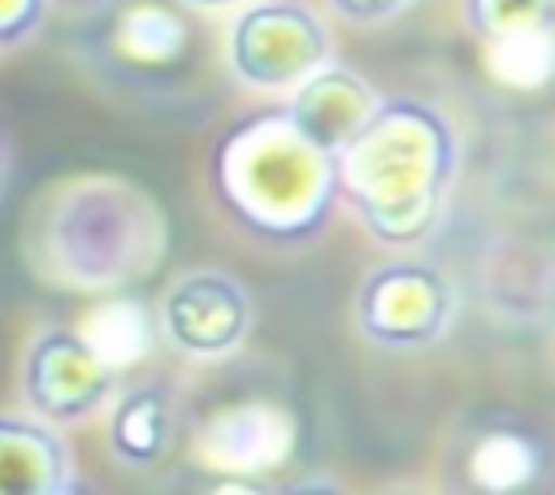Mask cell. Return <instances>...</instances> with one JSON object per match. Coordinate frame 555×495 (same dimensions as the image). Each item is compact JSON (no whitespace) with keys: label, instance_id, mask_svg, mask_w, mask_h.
Segmentation results:
<instances>
[{"label":"cell","instance_id":"6da1fadb","mask_svg":"<svg viewBox=\"0 0 555 495\" xmlns=\"http://www.w3.org/2000/svg\"><path fill=\"white\" fill-rule=\"evenodd\" d=\"M460 174V130L416 96H390L338 152V195L386 248L425 243Z\"/></svg>","mask_w":555,"mask_h":495},{"label":"cell","instance_id":"7a4b0ae2","mask_svg":"<svg viewBox=\"0 0 555 495\" xmlns=\"http://www.w3.org/2000/svg\"><path fill=\"white\" fill-rule=\"evenodd\" d=\"M217 204L269 243L321 234L338 195V156L321 148L286 104L238 117L208 156Z\"/></svg>","mask_w":555,"mask_h":495},{"label":"cell","instance_id":"3957f363","mask_svg":"<svg viewBox=\"0 0 555 495\" xmlns=\"http://www.w3.org/2000/svg\"><path fill=\"white\" fill-rule=\"evenodd\" d=\"M160 256V217L134 187L95 182L78 191L52 217V265L82 287L121 282L152 269Z\"/></svg>","mask_w":555,"mask_h":495},{"label":"cell","instance_id":"277c9868","mask_svg":"<svg viewBox=\"0 0 555 495\" xmlns=\"http://www.w3.org/2000/svg\"><path fill=\"white\" fill-rule=\"evenodd\" d=\"M299 426L273 399H234L212 408L191 434V460L208 473V491H260V478L291 465Z\"/></svg>","mask_w":555,"mask_h":495},{"label":"cell","instance_id":"5b68a950","mask_svg":"<svg viewBox=\"0 0 555 495\" xmlns=\"http://www.w3.org/2000/svg\"><path fill=\"white\" fill-rule=\"evenodd\" d=\"M455 287L429 261H386L356 291V326L382 347H434L455 326Z\"/></svg>","mask_w":555,"mask_h":495},{"label":"cell","instance_id":"8992f818","mask_svg":"<svg viewBox=\"0 0 555 495\" xmlns=\"http://www.w3.org/2000/svg\"><path fill=\"white\" fill-rule=\"evenodd\" d=\"M330 30L299 0L247 4L230 26V69L260 91L299 87L308 74L330 65Z\"/></svg>","mask_w":555,"mask_h":495},{"label":"cell","instance_id":"52a82bcc","mask_svg":"<svg viewBox=\"0 0 555 495\" xmlns=\"http://www.w3.org/2000/svg\"><path fill=\"white\" fill-rule=\"evenodd\" d=\"M117 369H108L74 326H48L30 339L22 365V395L35 417L52 426H78L113 404Z\"/></svg>","mask_w":555,"mask_h":495},{"label":"cell","instance_id":"ba28073f","mask_svg":"<svg viewBox=\"0 0 555 495\" xmlns=\"http://www.w3.org/2000/svg\"><path fill=\"white\" fill-rule=\"evenodd\" d=\"M95 52L126 82H165L195 56V26L173 0H117L100 22Z\"/></svg>","mask_w":555,"mask_h":495},{"label":"cell","instance_id":"9c48e42d","mask_svg":"<svg viewBox=\"0 0 555 495\" xmlns=\"http://www.w3.org/2000/svg\"><path fill=\"white\" fill-rule=\"evenodd\" d=\"M160 330L182 356L221 360L251 330V295L225 269L182 274L160 300Z\"/></svg>","mask_w":555,"mask_h":495},{"label":"cell","instance_id":"30bf717a","mask_svg":"<svg viewBox=\"0 0 555 495\" xmlns=\"http://www.w3.org/2000/svg\"><path fill=\"white\" fill-rule=\"evenodd\" d=\"M382 96L369 78H360L347 65H321L317 74H308L299 87H291V117L334 156L364 130V122L377 113Z\"/></svg>","mask_w":555,"mask_h":495},{"label":"cell","instance_id":"8fae6325","mask_svg":"<svg viewBox=\"0 0 555 495\" xmlns=\"http://www.w3.org/2000/svg\"><path fill=\"white\" fill-rule=\"evenodd\" d=\"M551 469V447L538 430L516 421H490L468 434L460 473L481 495H516L533 491Z\"/></svg>","mask_w":555,"mask_h":495},{"label":"cell","instance_id":"7c38bea8","mask_svg":"<svg viewBox=\"0 0 555 495\" xmlns=\"http://www.w3.org/2000/svg\"><path fill=\"white\" fill-rule=\"evenodd\" d=\"M78 491L74 452L52 421L0 412V495H69Z\"/></svg>","mask_w":555,"mask_h":495},{"label":"cell","instance_id":"4fadbf2b","mask_svg":"<svg viewBox=\"0 0 555 495\" xmlns=\"http://www.w3.org/2000/svg\"><path fill=\"white\" fill-rule=\"evenodd\" d=\"M69 326L117 373L130 369V365H139L156 347V317L143 304V295H130V291L95 295Z\"/></svg>","mask_w":555,"mask_h":495},{"label":"cell","instance_id":"5bb4252c","mask_svg":"<svg viewBox=\"0 0 555 495\" xmlns=\"http://www.w3.org/2000/svg\"><path fill=\"white\" fill-rule=\"evenodd\" d=\"M173 447V408L160 386H130L108 408V452L130 469H152Z\"/></svg>","mask_w":555,"mask_h":495},{"label":"cell","instance_id":"9a60e30c","mask_svg":"<svg viewBox=\"0 0 555 495\" xmlns=\"http://www.w3.org/2000/svg\"><path fill=\"white\" fill-rule=\"evenodd\" d=\"M481 48H486V74L499 87L542 91L555 82V17L542 26H525L516 35L490 39Z\"/></svg>","mask_w":555,"mask_h":495},{"label":"cell","instance_id":"2e32d148","mask_svg":"<svg viewBox=\"0 0 555 495\" xmlns=\"http://www.w3.org/2000/svg\"><path fill=\"white\" fill-rule=\"evenodd\" d=\"M460 4H464V26L481 43L516 35L525 26H542L555 17V0H460Z\"/></svg>","mask_w":555,"mask_h":495},{"label":"cell","instance_id":"e0dca14e","mask_svg":"<svg viewBox=\"0 0 555 495\" xmlns=\"http://www.w3.org/2000/svg\"><path fill=\"white\" fill-rule=\"evenodd\" d=\"M48 0H0V48L22 43L26 35L39 30Z\"/></svg>","mask_w":555,"mask_h":495},{"label":"cell","instance_id":"ac0fdd59","mask_svg":"<svg viewBox=\"0 0 555 495\" xmlns=\"http://www.w3.org/2000/svg\"><path fill=\"white\" fill-rule=\"evenodd\" d=\"M338 17H347V22H356V26H377V22H390V17H399L412 0H325Z\"/></svg>","mask_w":555,"mask_h":495},{"label":"cell","instance_id":"d6986e66","mask_svg":"<svg viewBox=\"0 0 555 495\" xmlns=\"http://www.w3.org/2000/svg\"><path fill=\"white\" fill-rule=\"evenodd\" d=\"M186 9H199V13H221V9H238L247 0H182Z\"/></svg>","mask_w":555,"mask_h":495},{"label":"cell","instance_id":"ffe728a7","mask_svg":"<svg viewBox=\"0 0 555 495\" xmlns=\"http://www.w3.org/2000/svg\"><path fill=\"white\" fill-rule=\"evenodd\" d=\"M0 178H4V148H0Z\"/></svg>","mask_w":555,"mask_h":495}]
</instances>
